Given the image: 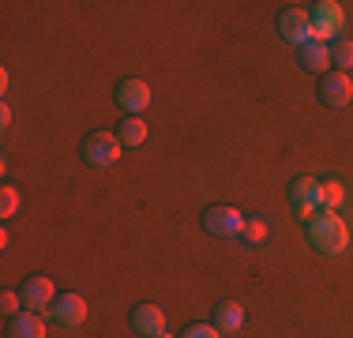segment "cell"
<instances>
[{"label": "cell", "instance_id": "6", "mask_svg": "<svg viewBox=\"0 0 353 338\" xmlns=\"http://www.w3.org/2000/svg\"><path fill=\"white\" fill-rule=\"evenodd\" d=\"M312 27H316V38H331L339 41L342 27H346V12H342V4H334V0H319V4H312Z\"/></svg>", "mask_w": 353, "mask_h": 338}, {"label": "cell", "instance_id": "9", "mask_svg": "<svg viewBox=\"0 0 353 338\" xmlns=\"http://www.w3.org/2000/svg\"><path fill=\"white\" fill-rule=\"evenodd\" d=\"M19 297H23V308H27V312H38V316H41V312L53 308V301L61 297V293L53 290V278L30 275L27 282H23V293H19Z\"/></svg>", "mask_w": 353, "mask_h": 338}, {"label": "cell", "instance_id": "21", "mask_svg": "<svg viewBox=\"0 0 353 338\" xmlns=\"http://www.w3.org/2000/svg\"><path fill=\"white\" fill-rule=\"evenodd\" d=\"M181 338H222V331H218L214 324H192L181 331Z\"/></svg>", "mask_w": 353, "mask_h": 338}, {"label": "cell", "instance_id": "3", "mask_svg": "<svg viewBox=\"0 0 353 338\" xmlns=\"http://www.w3.org/2000/svg\"><path fill=\"white\" fill-rule=\"evenodd\" d=\"M290 207L297 218H305V222H312L319 215V181L316 177H297V181L290 184Z\"/></svg>", "mask_w": 353, "mask_h": 338}, {"label": "cell", "instance_id": "11", "mask_svg": "<svg viewBox=\"0 0 353 338\" xmlns=\"http://www.w3.org/2000/svg\"><path fill=\"white\" fill-rule=\"evenodd\" d=\"M132 331L139 338H158L165 331V312L158 304H136L132 308Z\"/></svg>", "mask_w": 353, "mask_h": 338}, {"label": "cell", "instance_id": "4", "mask_svg": "<svg viewBox=\"0 0 353 338\" xmlns=\"http://www.w3.org/2000/svg\"><path fill=\"white\" fill-rule=\"evenodd\" d=\"M279 34L285 41H290L293 49L308 46V41H316V27H312V15L301 12V8H290V12L279 15Z\"/></svg>", "mask_w": 353, "mask_h": 338}, {"label": "cell", "instance_id": "5", "mask_svg": "<svg viewBox=\"0 0 353 338\" xmlns=\"http://www.w3.org/2000/svg\"><path fill=\"white\" fill-rule=\"evenodd\" d=\"M245 218L248 215H241L237 207H207L203 210V230L211 233V237H241V230H245Z\"/></svg>", "mask_w": 353, "mask_h": 338}, {"label": "cell", "instance_id": "15", "mask_svg": "<svg viewBox=\"0 0 353 338\" xmlns=\"http://www.w3.org/2000/svg\"><path fill=\"white\" fill-rule=\"evenodd\" d=\"M117 139H121V147H143V143H147V121H143V117H128V121H121Z\"/></svg>", "mask_w": 353, "mask_h": 338}, {"label": "cell", "instance_id": "13", "mask_svg": "<svg viewBox=\"0 0 353 338\" xmlns=\"http://www.w3.org/2000/svg\"><path fill=\"white\" fill-rule=\"evenodd\" d=\"M8 338H46V319L38 312H19L8 324Z\"/></svg>", "mask_w": 353, "mask_h": 338}, {"label": "cell", "instance_id": "16", "mask_svg": "<svg viewBox=\"0 0 353 338\" xmlns=\"http://www.w3.org/2000/svg\"><path fill=\"white\" fill-rule=\"evenodd\" d=\"M327 46H331V68L350 75V68H353V41L339 38V41H327Z\"/></svg>", "mask_w": 353, "mask_h": 338}, {"label": "cell", "instance_id": "8", "mask_svg": "<svg viewBox=\"0 0 353 338\" xmlns=\"http://www.w3.org/2000/svg\"><path fill=\"white\" fill-rule=\"evenodd\" d=\"M319 101L327 109H346L353 101V79L346 72H323L319 75Z\"/></svg>", "mask_w": 353, "mask_h": 338}, {"label": "cell", "instance_id": "12", "mask_svg": "<svg viewBox=\"0 0 353 338\" xmlns=\"http://www.w3.org/2000/svg\"><path fill=\"white\" fill-rule=\"evenodd\" d=\"M297 64L305 68V72H312V75H323V68H331V46L327 41H308V46H301L297 49Z\"/></svg>", "mask_w": 353, "mask_h": 338}, {"label": "cell", "instance_id": "10", "mask_svg": "<svg viewBox=\"0 0 353 338\" xmlns=\"http://www.w3.org/2000/svg\"><path fill=\"white\" fill-rule=\"evenodd\" d=\"M117 106L128 117H143L150 106V87L143 79H124L121 87H117Z\"/></svg>", "mask_w": 353, "mask_h": 338}, {"label": "cell", "instance_id": "20", "mask_svg": "<svg viewBox=\"0 0 353 338\" xmlns=\"http://www.w3.org/2000/svg\"><path fill=\"white\" fill-rule=\"evenodd\" d=\"M19 308H23V297H19V293H12V290H4V293H0V312H4L8 319H15V316H19Z\"/></svg>", "mask_w": 353, "mask_h": 338}, {"label": "cell", "instance_id": "19", "mask_svg": "<svg viewBox=\"0 0 353 338\" xmlns=\"http://www.w3.org/2000/svg\"><path fill=\"white\" fill-rule=\"evenodd\" d=\"M15 210H19V188H15V184H4V188H0V215L12 218Z\"/></svg>", "mask_w": 353, "mask_h": 338}, {"label": "cell", "instance_id": "18", "mask_svg": "<svg viewBox=\"0 0 353 338\" xmlns=\"http://www.w3.org/2000/svg\"><path fill=\"white\" fill-rule=\"evenodd\" d=\"M267 233H271V226L263 222V218H245V230H241V241L245 244H263Z\"/></svg>", "mask_w": 353, "mask_h": 338}, {"label": "cell", "instance_id": "23", "mask_svg": "<svg viewBox=\"0 0 353 338\" xmlns=\"http://www.w3.org/2000/svg\"><path fill=\"white\" fill-rule=\"evenodd\" d=\"M158 338H181V335H170V331H162V335H158Z\"/></svg>", "mask_w": 353, "mask_h": 338}, {"label": "cell", "instance_id": "7", "mask_svg": "<svg viewBox=\"0 0 353 338\" xmlns=\"http://www.w3.org/2000/svg\"><path fill=\"white\" fill-rule=\"evenodd\" d=\"M49 319H53V327H61V331H75V327H83V319H87V301H83L79 293H61V297L53 301V308H49Z\"/></svg>", "mask_w": 353, "mask_h": 338}, {"label": "cell", "instance_id": "1", "mask_svg": "<svg viewBox=\"0 0 353 338\" xmlns=\"http://www.w3.org/2000/svg\"><path fill=\"white\" fill-rule=\"evenodd\" d=\"M308 244L319 252V256H342L350 248V226L339 210H319V215L308 222Z\"/></svg>", "mask_w": 353, "mask_h": 338}, {"label": "cell", "instance_id": "17", "mask_svg": "<svg viewBox=\"0 0 353 338\" xmlns=\"http://www.w3.org/2000/svg\"><path fill=\"white\" fill-rule=\"evenodd\" d=\"M346 203V192H342L339 181H319V207L323 210H339Z\"/></svg>", "mask_w": 353, "mask_h": 338}, {"label": "cell", "instance_id": "2", "mask_svg": "<svg viewBox=\"0 0 353 338\" xmlns=\"http://www.w3.org/2000/svg\"><path fill=\"white\" fill-rule=\"evenodd\" d=\"M79 150H83V162L94 166V169H113L117 162H121V155H124L121 139H117L113 132H90Z\"/></svg>", "mask_w": 353, "mask_h": 338}, {"label": "cell", "instance_id": "22", "mask_svg": "<svg viewBox=\"0 0 353 338\" xmlns=\"http://www.w3.org/2000/svg\"><path fill=\"white\" fill-rule=\"evenodd\" d=\"M0 124H4V128L12 124V109H8V106H0Z\"/></svg>", "mask_w": 353, "mask_h": 338}, {"label": "cell", "instance_id": "14", "mask_svg": "<svg viewBox=\"0 0 353 338\" xmlns=\"http://www.w3.org/2000/svg\"><path fill=\"white\" fill-rule=\"evenodd\" d=\"M214 327L222 335H233V331H241L245 327V308H241L237 301H222L214 308Z\"/></svg>", "mask_w": 353, "mask_h": 338}]
</instances>
